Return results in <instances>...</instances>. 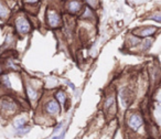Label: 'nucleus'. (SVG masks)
<instances>
[{"instance_id": "f257e3e1", "label": "nucleus", "mask_w": 161, "mask_h": 139, "mask_svg": "<svg viewBox=\"0 0 161 139\" xmlns=\"http://www.w3.org/2000/svg\"><path fill=\"white\" fill-rule=\"evenodd\" d=\"M16 28L20 34H27L31 30V24L25 17H19L16 20Z\"/></svg>"}, {"instance_id": "f03ea898", "label": "nucleus", "mask_w": 161, "mask_h": 139, "mask_svg": "<svg viewBox=\"0 0 161 139\" xmlns=\"http://www.w3.org/2000/svg\"><path fill=\"white\" fill-rule=\"evenodd\" d=\"M46 21H48V24L51 28H56L61 23V16L58 11L50 9L46 12Z\"/></svg>"}, {"instance_id": "7ed1b4c3", "label": "nucleus", "mask_w": 161, "mask_h": 139, "mask_svg": "<svg viewBox=\"0 0 161 139\" xmlns=\"http://www.w3.org/2000/svg\"><path fill=\"white\" fill-rule=\"evenodd\" d=\"M66 9L71 14H77L82 9V2L79 0H70L69 2H67Z\"/></svg>"}, {"instance_id": "20e7f679", "label": "nucleus", "mask_w": 161, "mask_h": 139, "mask_svg": "<svg viewBox=\"0 0 161 139\" xmlns=\"http://www.w3.org/2000/svg\"><path fill=\"white\" fill-rule=\"evenodd\" d=\"M128 125L131 129L134 130H138L142 125V118L139 115H133L128 120Z\"/></svg>"}, {"instance_id": "39448f33", "label": "nucleus", "mask_w": 161, "mask_h": 139, "mask_svg": "<svg viewBox=\"0 0 161 139\" xmlns=\"http://www.w3.org/2000/svg\"><path fill=\"white\" fill-rule=\"evenodd\" d=\"M45 108H46V112L49 114H58L60 112V105H58V103L56 101H50V102L46 104L45 106Z\"/></svg>"}, {"instance_id": "423d86ee", "label": "nucleus", "mask_w": 161, "mask_h": 139, "mask_svg": "<svg viewBox=\"0 0 161 139\" xmlns=\"http://www.w3.org/2000/svg\"><path fill=\"white\" fill-rule=\"evenodd\" d=\"M1 107L6 109V110H13V109H16V104L10 99H2Z\"/></svg>"}, {"instance_id": "0eeeda50", "label": "nucleus", "mask_w": 161, "mask_h": 139, "mask_svg": "<svg viewBox=\"0 0 161 139\" xmlns=\"http://www.w3.org/2000/svg\"><path fill=\"white\" fill-rule=\"evenodd\" d=\"M156 31H157V28H154V27L145 28V29H142L140 31V35H142V37H149V35H152Z\"/></svg>"}, {"instance_id": "6e6552de", "label": "nucleus", "mask_w": 161, "mask_h": 139, "mask_svg": "<svg viewBox=\"0 0 161 139\" xmlns=\"http://www.w3.org/2000/svg\"><path fill=\"white\" fill-rule=\"evenodd\" d=\"M8 14H9V9L7 8L6 5L0 1V18L6 19L8 17Z\"/></svg>"}, {"instance_id": "1a4fd4ad", "label": "nucleus", "mask_w": 161, "mask_h": 139, "mask_svg": "<svg viewBox=\"0 0 161 139\" xmlns=\"http://www.w3.org/2000/svg\"><path fill=\"white\" fill-rule=\"evenodd\" d=\"M27 93H28L29 98H31L32 101L37 99V97H38V92L35 91L34 88L31 87V86H28V87H27Z\"/></svg>"}, {"instance_id": "9d476101", "label": "nucleus", "mask_w": 161, "mask_h": 139, "mask_svg": "<svg viewBox=\"0 0 161 139\" xmlns=\"http://www.w3.org/2000/svg\"><path fill=\"white\" fill-rule=\"evenodd\" d=\"M25 124H27V120H25V118H18L16 122H14V127L17 129H22L24 128V126H25Z\"/></svg>"}, {"instance_id": "9b49d317", "label": "nucleus", "mask_w": 161, "mask_h": 139, "mask_svg": "<svg viewBox=\"0 0 161 139\" xmlns=\"http://www.w3.org/2000/svg\"><path fill=\"white\" fill-rule=\"evenodd\" d=\"M55 97H56V99H58V101L61 103V104H64V103H65L66 97H65V94H64V92H63V91H58V93H56Z\"/></svg>"}, {"instance_id": "f8f14e48", "label": "nucleus", "mask_w": 161, "mask_h": 139, "mask_svg": "<svg viewBox=\"0 0 161 139\" xmlns=\"http://www.w3.org/2000/svg\"><path fill=\"white\" fill-rule=\"evenodd\" d=\"M114 103H115V98H114V96H109V97L106 99V103H105V108L109 109L110 107H113Z\"/></svg>"}, {"instance_id": "ddd939ff", "label": "nucleus", "mask_w": 161, "mask_h": 139, "mask_svg": "<svg viewBox=\"0 0 161 139\" xmlns=\"http://www.w3.org/2000/svg\"><path fill=\"white\" fill-rule=\"evenodd\" d=\"M151 19H152V20H154L156 22H158V23H160V22H161V14H160V12H156L154 14H152Z\"/></svg>"}, {"instance_id": "4468645a", "label": "nucleus", "mask_w": 161, "mask_h": 139, "mask_svg": "<svg viewBox=\"0 0 161 139\" xmlns=\"http://www.w3.org/2000/svg\"><path fill=\"white\" fill-rule=\"evenodd\" d=\"M87 2H88L92 7H96L97 4H98V0H87Z\"/></svg>"}, {"instance_id": "2eb2a0df", "label": "nucleus", "mask_w": 161, "mask_h": 139, "mask_svg": "<svg viewBox=\"0 0 161 139\" xmlns=\"http://www.w3.org/2000/svg\"><path fill=\"white\" fill-rule=\"evenodd\" d=\"M27 4H29V5H34V4H37L39 0H24Z\"/></svg>"}, {"instance_id": "dca6fc26", "label": "nucleus", "mask_w": 161, "mask_h": 139, "mask_svg": "<svg viewBox=\"0 0 161 139\" xmlns=\"http://www.w3.org/2000/svg\"><path fill=\"white\" fill-rule=\"evenodd\" d=\"M145 45H146V47H145V49H146V50H148V49L150 48V45H151V41L147 40V41H146V43H145Z\"/></svg>"}, {"instance_id": "f3484780", "label": "nucleus", "mask_w": 161, "mask_h": 139, "mask_svg": "<svg viewBox=\"0 0 161 139\" xmlns=\"http://www.w3.org/2000/svg\"><path fill=\"white\" fill-rule=\"evenodd\" d=\"M66 84L69 85V86L72 88V89H75V86H74V84H73V83H71V82H69V81H66Z\"/></svg>"}, {"instance_id": "a211bd4d", "label": "nucleus", "mask_w": 161, "mask_h": 139, "mask_svg": "<svg viewBox=\"0 0 161 139\" xmlns=\"http://www.w3.org/2000/svg\"><path fill=\"white\" fill-rule=\"evenodd\" d=\"M61 127H62V124H58V127H56V128L54 129V134H55V132H58V130L61 129Z\"/></svg>"}, {"instance_id": "6ab92c4d", "label": "nucleus", "mask_w": 161, "mask_h": 139, "mask_svg": "<svg viewBox=\"0 0 161 139\" xmlns=\"http://www.w3.org/2000/svg\"><path fill=\"white\" fill-rule=\"evenodd\" d=\"M63 137H64V131L62 132L60 137H54V138H53V139H63Z\"/></svg>"}]
</instances>
